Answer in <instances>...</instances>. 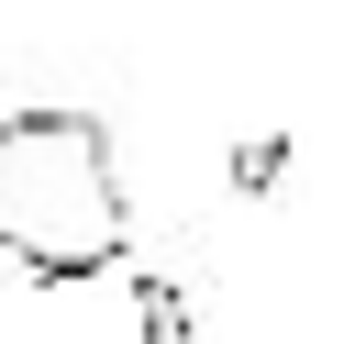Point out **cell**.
Returning a JSON list of instances; mask_svg holds the SVG:
<instances>
[{
	"mask_svg": "<svg viewBox=\"0 0 355 344\" xmlns=\"http://www.w3.org/2000/svg\"><path fill=\"white\" fill-rule=\"evenodd\" d=\"M277 178H288V133H244V144H233V189H244V200H266Z\"/></svg>",
	"mask_w": 355,
	"mask_h": 344,
	"instance_id": "3957f363",
	"label": "cell"
},
{
	"mask_svg": "<svg viewBox=\"0 0 355 344\" xmlns=\"http://www.w3.org/2000/svg\"><path fill=\"white\" fill-rule=\"evenodd\" d=\"M133 333H144V344H200L189 289H178V277H155V266H133Z\"/></svg>",
	"mask_w": 355,
	"mask_h": 344,
	"instance_id": "7a4b0ae2",
	"label": "cell"
},
{
	"mask_svg": "<svg viewBox=\"0 0 355 344\" xmlns=\"http://www.w3.org/2000/svg\"><path fill=\"white\" fill-rule=\"evenodd\" d=\"M0 255L33 277H100L133 255V200L100 111H11L0 122Z\"/></svg>",
	"mask_w": 355,
	"mask_h": 344,
	"instance_id": "6da1fadb",
	"label": "cell"
}]
</instances>
